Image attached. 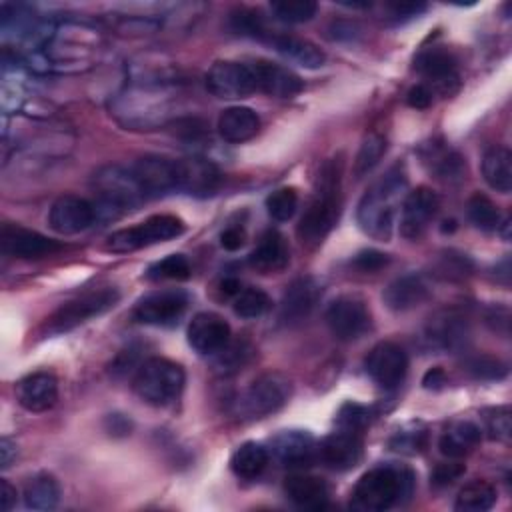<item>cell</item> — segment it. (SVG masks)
I'll return each instance as SVG.
<instances>
[{
	"instance_id": "cell-8",
	"label": "cell",
	"mask_w": 512,
	"mask_h": 512,
	"mask_svg": "<svg viewBox=\"0 0 512 512\" xmlns=\"http://www.w3.org/2000/svg\"><path fill=\"white\" fill-rule=\"evenodd\" d=\"M292 384L280 372H266L258 376L238 398L236 410L240 418L258 420L278 412L290 398Z\"/></svg>"
},
{
	"instance_id": "cell-56",
	"label": "cell",
	"mask_w": 512,
	"mask_h": 512,
	"mask_svg": "<svg viewBox=\"0 0 512 512\" xmlns=\"http://www.w3.org/2000/svg\"><path fill=\"white\" fill-rule=\"evenodd\" d=\"M106 422H108V432H110V434H114V436H126V434H130L132 424H130V420H128L126 416H122V414H110V416L106 418Z\"/></svg>"
},
{
	"instance_id": "cell-49",
	"label": "cell",
	"mask_w": 512,
	"mask_h": 512,
	"mask_svg": "<svg viewBox=\"0 0 512 512\" xmlns=\"http://www.w3.org/2000/svg\"><path fill=\"white\" fill-rule=\"evenodd\" d=\"M472 268L470 260L464 254H456V252H444V256H440V264L438 270L444 272V276L448 278H462L464 274H468Z\"/></svg>"
},
{
	"instance_id": "cell-24",
	"label": "cell",
	"mask_w": 512,
	"mask_h": 512,
	"mask_svg": "<svg viewBox=\"0 0 512 512\" xmlns=\"http://www.w3.org/2000/svg\"><path fill=\"white\" fill-rule=\"evenodd\" d=\"M468 338V322L456 310H442L426 324V340L438 350H456Z\"/></svg>"
},
{
	"instance_id": "cell-13",
	"label": "cell",
	"mask_w": 512,
	"mask_h": 512,
	"mask_svg": "<svg viewBox=\"0 0 512 512\" xmlns=\"http://www.w3.org/2000/svg\"><path fill=\"white\" fill-rule=\"evenodd\" d=\"M188 294L182 290H158L134 306V318L148 326H174L188 308Z\"/></svg>"
},
{
	"instance_id": "cell-5",
	"label": "cell",
	"mask_w": 512,
	"mask_h": 512,
	"mask_svg": "<svg viewBox=\"0 0 512 512\" xmlns=\"http://www.w3.org/2000/svg\"><path fill=\"white\" fill-rule=\"evenodd\" d=\"M94 188L98 196V202L94 204L96 220L98 216L116 218L126 210H134L146 200L132 170L118 164L100 168L94 174Z\"/></svg>"
},
{
	"instance_id": "cell-54",
	"label": "cell",
	"mask_w": 512,
	"mask_h": 512,
	"mask_svg": "<svg viewBox=\"0 0 512 512\" xmlns=\"http://www.w3.org/2000/svg\"><path fill=\"white\" fill-rule=\"evenodd\" d=\"M390 10L398 18H412V16H418L420 12H424L426 4H422V2H394V4H390Z\"/></svg>"
},
{
	"instance_id": "cell-15",
	"label": "cell",
	"mask_w": 512,
	"mask_h": 512,
	"mask_svg": "<svg viewBox=\"0 0 512 512\" xmlns=\"http://www.w3.org/2000/svg\"><path fill=\"white\" fill-rule=\"evenodd\" d=\"M440 208L438 194L428 186H418L404 196L400 212V234L408 240H418Z\"/></svg>"
},
{
	"instance_id": "cell-31",
	"label": "cell",
	"mask_w": 512,
	"mask_h": 512,
	"mask_svg": "<svg viewBox=\"0 0 512 512\" xmlns=\"http://www.w3.org/2000/svg\"><path fill=\"white\" fill-rule=\"evenodd\" d=\"M482 440V430L470 420L452 422L440 436L438 448L446 458L458 460L468 456Z\"/></svg>"
},
{
	"instance_id": "cell-57",
	"label": "cell",
	"mask_w": 512,
	"mask_h": 512,
	"mask_svg": "<svg viewBox=\"0 0 512 512\" xmlns=\"http://www.w3.org/2000/svg\"><path fill=\"white\" fill-rule=\"evenodd\" d=\"M14 504H16V488L6 478H2L0 480V508L4 512H8L14 508Z\"/></svg>"
},
{
	"instance_id": "cell-25",
	"label": "cell",
	"mask_w": 512,
	"mask_h": 512,
	"mask_svg": "<svg viewBox=\"0 0 512 512\" xmlns=\"http://www.w3.org/2000/svg\"><path fill=\"white\" fill-rule=\"evenodd\" d=\"M180 190L192 196H210L220 186V170L206 158L178 160Z\"/></svg>"
},
{
	"instance_id": "cell-6",
	"label": "cell",
	"mask_w": 512,
	"mask_h": 512,
	"mask_svg": "<svg viewBox=\"0 0 512 512\" xmlns=\"http://www.w3.org/2000/svg\"><path fill=\"white\" fill-rule=\"evenodd\" d=\"M120 300V292L112 286L86 290L64 302L50 318H46V334H62L108 312Z\"/></svg>"
},
{
	"instance_id": "cell-33",
	"label": "cell",
	"mask_w": 512,
	"mask_h": 512,
	"mask_svg": "<svg viewBox=\"0 0 512 512\" xmlns=\"http://www.w3.org/2000/svg\"><path fill=\"white\" fill-rule=\"evenodd\" d=\"M270 42L274 44L276 52H280L292 62H298L304 68H320L326 62V54L306 38L292 36V34H278V36H272Z\"/></svg>"
},
{
	"instance_id": "cell-18",
	"label": "cell",
	"mask_w": 512,
	"mask_h": 512,
	"mask_svg": "<svg viewBox=\"0 0 512 512\" xmlns=\"http://www.w3.org/2000/svg\"><path fill=\"white\" fill-rule=\"evenodd\" d=\"M230 342V324L214 312H198L188 324V344L202 356L218 354Z\"/></svg>"
},
{
	"instance_id": "cell-28",
	"label": "cell",
	"mask_w": 512,
	"mask_h": 512,
	"mask_svg": "<svg viewBox=\"0 0 512 512\" xmlns=\"http://www.w3.org/2000/svg\"><path fill=\"white\" fill-rule=\"evenodd\" d=\"M284 492L302 510H324L328 506V486L318 476L290 474L284 480Z\"/></svg>"
},
{
	"instance_id": "cell-9",
	"label": "cell",
	"mask_w": 512,
	"mask_h": 512,
	"mask_svg": "<svg viewBox=\"0 0 512 512\" xmlns=\"http://www.w3.org/2000/svg\"><path fill=\"white\" fill-rule=\"evenodd\" d=\"M330 332L344 342L362 338L372 326V314L366 302L354 294H342L334 298L324 314Z\"/></svg>"
},
{
	"instance_id": "cell-11",
	"label": "cell",
	"mask_w": 512,
	"mask_h": 512,
	"mask_svg": "<svg viewBox=\"0 0 512 512\" xmlns=\"http://www.w3.org/2000/svg\"><path fill=\"white\" fill-rule=\"evenodd\" d=\"M140 190L148 198L166 196L170 192L180 190V174H178V160L160 156V154H148L138 158L130 166Z\"/></svg>"
},
{
	"instance_id": "cell-39",
	"label": "cell",
	"mask_w": 512,
	"mask_h": 512,
	"mask_svg": "<svg viewBox=\"0 0 512 512\" xmlns=\"http://www.w3.org/2000/svg\"><path fill=\"white\" fill-rule=\"evenodd\" d=\"M468 218L470 222L478 228V230H484V232H492V230H498L500 228V210L496 208V204L484 196V194H474L470 200H468Z\"/></svg>"
},
{
	"instance_id": "cell-2",
	"label": "cell",
	"mask_w": 512,
	"mask_h": 512,
	"mask_svg": "<svg viewBox=\"0 0 512 512\" xmlns=\"http://www.w3.org/2000/svg\"><path fill=\"white\" fill-rule=\"evenodd\" d=\"M340 216V162L326 160L318 172L314 196L304 210L298 236L302 244H320Z\"/></svg>"
},
{
	"instance_id": "cell-4",
	"label": "cell",
	"mask_w": 512,
	"mask_h": 512,
	"mask_svg": "<svg viewBox=\"0 0 512 512\" xmlns=\"http://www.w3.org/2000/svg\"><path fill=\"white\" fill-rule=\"evenodd\" d=\"M186 384L184 368L168 358H148L134 374L132 388L150 406L174 404Z\"/></svg>"
},
{
	"instance_id": "cell-38",
	"label": "cell",
	"mask_w": 512,
	"mask_h": 512,
	"mask_svg": "<svg viewBox=\"0 0 512 512\" xmlns=\"http://www.w3.org/2000/svg\"><path fill=\"white\" fill-rule=\"evenodd\" d=\"M272 306L270 296L256 286H242V290L232 298V308L240 318H260Z\"/></svg>"
},
{
	"instance_id": "cell-59",
	"label": "cell",
	"mask_w": 512,
	"mask_h": 512,
	"mask_svg": "<svg viewBox=\"0 0 512 512\" xmlns=\"http://www.w3.org/2000/svg\"><path fill=\"white\" fill-rule=\"evenodd\" d=\"M16 460V444L10 438H0V466L8 468Z\"/></svg>"
},
{
	"instance_id": "cell-19",
	"label": "cell",
	"mask_w": 512,
	"mask_h": 512,
	"mask_svg": "<svg viewBox=\"0 0 512 512\" xmlns=\"http://www.w3.org/2000/svg\"><path fill=\"white\" fill-rule=\"evenodd\" d=\"M274 458L288 468L310 466L318 456V444L308 430H280L272 438Z\"/></svg>"
},
{
	"instance_id": "cell-45",
	"label": "cell",
	"mask_w": 512,
	"mask_h": 512,
	"mask_svg": "<svg viewBox=\"0 0 512 512\" xmlns=\"http://www.w3.org/2000/svg\"><path fill=\"white\" fill-rule=\"evenodd\" d=\"M216 356V362H214V366L222 372V374H230V372H236V370H240L244 364H246V360H248V356H250V348L246 346V344H242V342H234V344H226L218 354H214Z\"/></svg>"
},
{
	"instance_id": "cell-14",
	"label": "cell",
	"mask_w": 512,
	"mask_h": 512,
	"mask_svg": "<svg viewBox=\"0 0 512 512\" xmlns=\"http://www.w3.org/2000/svg\"><path fill=\"white\" fill-rule=\"evenodd\" d=\"M368 376L384 390L398 388L408 372V356L396 342H378L366 358Z\"/></svg>"
},
{
	"instance_id": "cell-47",
	"label": "cell",
	"mask_w": 512,
	"mask_h": 512,
	"mask_svg": "<svg viewBox=\"0 0 512 512\" xmlns=\"http://www.w3.org/2000/svg\"><path fill=\"white\" fill-rule=\"evenodd\" d=\"M484 426H486V432L492 440H508L510 430H512L510 408L508 406H498V408L486 410Z\"/></svg>"
},
{
	"instance_id": "cell-1",
	"label": "cell",
	"mask_w": 512,
	"mask_h": 512,
	"mask_svg": "<svg viewBox=\"0 0 512 512\" xmlns=\"http://www.w3.org/2000/svg\"><path fill=\"white\" fill-rule=\"evenodd\" d=\"M406 186V172L400 164H396L366 190L356 210V220L364 234L382 242L390 240L398 202L406 192Z\"/></svg>"
},
{
	"instance_id": "cell-10",
	"label": "cell",
	"mask_w": 512,
	"mask_h": 512,
	"mask_svg": "<svg viewBox=\"0 0 512 512\" xmlns=\"http://www.w3.org/2000/svg\"><path fill=\"white\" fill-rule=\"evenodd\" d=\"M206 88L212 96L226 100L258 92L252 64L240 60H216L206 74Z\"/></svg>"
},
{
	"instance_id": "cell-36",
	"label": "cell",
	"mask_w": 512,
	"mask_h": 512,
	"mask_svg": "<svg viewBox=\"0 0 512 512\" xmlns=\"http://www.w3.org/2000/svg\"><path fill=\"white\" fill-rule=\"evenodd\" d=\"M496 502V488L486 480H474L468 482L464 488H460L454 510L458 512H486Z\"/></svg>"
},
{
	"instance_id": "cell-52",
	"label": "cell",
	"mask_w": 512,
	"mask_h": 512,
	"mask_svg": "<svg viewBox=\"0 0 512 512\" xmlns=\"http://www.w3.org/2000/svg\"><path fill=\"white\" fill-rule=\"evenodd\" d=\"M432 100H434V92H432L426 84H416V86H412V88L408 90V94H406L408 106H412V108H416V110H426V108H430Z\"/></svg>"
},
{
	"instance_id": "cell-23",
	"label": "cell",
	"mask_w": 512,
	"mask_h": 512,
	"mask_svg": "<svg viewBox=\"0 0 512 512\" xmlns=\"http://www.w3.org/2000/svg\"><path fill=\"white\" fill-rule=\"evenodd\" d=\"M16 400L28 412H46L58 400V380L50 372H34L18 380Z\"/></svg>"
},
{
	"instance_id": "cell-58",
	"label": "cell",
	"mask_w": 512,
	"mask_h": 512,
	"mask_svg": "<svg viewBox=\"0 0 512 512\" xmlns=\"http://www.w3.org/2000/svg\"><path fill=\"white\" fill-rule=\"evenodd\" d=\"M446 384V374H444V370L442 368H430L426 374H424V378H422V386L424 388H428V390H438V388H442Z\"/></svg>"
},
{
	"instance_id": "cell-21",
	"label": "cell",
	"mask_w": 512,
	"mask_h": 512,
	"mask_svg": "<svg viewBox=\"0 0 512 512\" xmlns=\"http://www.w3.org/2000/svg\"><path fill=\"white\" fill-rule=\"evenodd\" d=\"M256 76L258 92H264L274 98H292L302 92L304 82L290 68L270 62V60H252L250 62Z\"/></svg>"
},
{
	"instance_id": "cell-7",
	"label": "cell",
	"mask_w": 512,
	"mask_h": 512,
	"mask_svg": "<svg viewBox=\"0 0 512 512\" xmlns=\"http://www.w3.org/2000/svg\"><path fill=\"white\" fill-rule=\"evenodd\" d=\"M184 222L172 214H156L144 222L112 232L106 238V250L116 254L134 252L158 242H168L184 232Z\"/></svg>"
},
{
	"instance_id": "cell-20",
	"label": "cell",
	"mask_w": 512,
	"mask_h": 512,
	"mask_svg": "<svg viewBox=\"0 0 512 512\" xmlns=\"http://www.w3.org/2000/svg\"><path fill=\"white\" fill-rule=\"evenodd\" d=\"M318 454L334 470L354 468L362 458V432L338 428L322 440Z\"/></svg>"
},
{
	"instance_id": "cell-34",
	"label": "cell",
	"mask_w": 512,
	"mask_h": 512,
	"mask_svg": "<svg viewBox=\"0 0 512 512\" xmlns=\"http://www.w3.org/2000/svg\"><path fill=\"white\" fill-rule=\"evenodd\" d=\"M22 498H24L26 508L52 510V508H56V504L60 500V484L52 474L40 472L24 484Z\"/></svg>"
},
{
	"instance_id": "cell-44",
	"label": "cell",
	"mask_w": 512,
	"mask_h": 512,
	"mask_svg": "<svg viewBox=\"0 0 512 512\" xmlns=\"http://www.w3.org/2000/svg\"><path fill=\"white\" fill-rule=\"evenodd\" d=\"M296 208H298V192L294 188H278L266 198V210L278 222L290 220L296 214Z\"/></svg>"
},
{
	"instance_id": "cell-40",
	"label": "cell",
	"mask_w": 512,
	"mask_h": 512,
	"mask_svg": "<svg viewBox=\"0 0 512 512\" xmlns=\"http://www.w3.org/2000/svg\"><path fill=\"white\" fill-rule=\"evenodd\" d=\"M426 444H428V432L422 424H408L398 432H394V436L390 438V448L404 456H416L424 452Z\"/></svg>"
},
{
	"instance_id": "cell-32",
	"label": "cell",
	"mask_w": 512,
	"mask_h": 512,
	"mask_svg": "<svg viewBox=\"0 0 512 512\" xmlns=\"http://www.w3.org/2000/svg\"><path fill=\"white\" fill-rule=\"evenodd\" d=\"M482 176L486 184L500 192L508 194L512 188V154L506 146H490L482 156Z\"/></svg>"
},
{
	"instance_id": "cell-53",
	"label": "cell",
	"mask_w": 512,
	"mask_h": 512,
	"mask_svg": "<svg viewBox=\"0 0 512 512\" xmlns=\"http://www.w3.org/2000/svg\"><path fill=\"white\" fill-rule=\"evenodd\" d=\"M246 242V232L240 228V226H230L226 228L222 234H220V244L222 248L234 252L238 248H242Z\"/></svg>"
},
{
	"instance_id": "cell-30",
	"label": "cell",
	"mask_w": 512,
	"mask_h": 512,
	"mask_svg": "<svg viewBox=\"0 0 512 512\" xmlns=\"http://www.w3.org/2000/svg\"><path fill=\"white\" fill-rule=\"evenodd\" d=\"M260 130V116L248 106H230L218 116V134L230 144L252 140Z\"/></svg>"
},
{
	"instance_id": "cell-48",
	"label": "cell",
	"mask_w": 512,
	"mask_h": 512,
	"mask_svg": "<svg viewBox=\"0 0 512 512\" xmlns=\"http://www.w3.org/2000/svg\"><path fill=\"white\" fill-rule=\"evenodd\" d=\"M468 372L476 380H498L506 376V366L492 356H478L468 362Z\"/></svg>"
},
{
	"instance_id": "cell-46",
	"label": "cell",
	"mask_w": 512,
	"mask_h": 512,
	"mask_svg": "<svg viewBox=\"0 0 512 512\" xmlns=\"http://www.w3.org/2000/svg\"><path fill=\"white\" fill-rule=\"evenodd\" d=\"M338 428H348L354 432H362L370 424V410L356 402H346L336 416Z\"/></svg>"
},
{
	"instance_id": "cell-27",
	"label": "cell",
	"mask_w": 512,
	"mask_h": 512,
	"mask_svg": "<svg viewBox=\"0 0 512 512\" xmlns=\"http://www.w3.org/2000/svg\"><path fill=\"white\" fill-rule=\"evenodd\" d=\"M428 298V286L418 274H404L394 278L382 292L384 304L394 312H408Z\"/></svg>"
},
{
	"instance_id": "cell-60",
	"label": "cell",
	"mask_w": 512,
	"mask_h": 512,
	"mask_svg": "<svg viewBox=\"0 0 512 512\" xmlns=\"http://www.w3.org/2000/svg\"><path fill=\"white\" fill-rule=\"evenodd\" d=\"M240 290H242V284H240L238 278H224V280L220 282V292H222L224 296L234 298Z\"/></svg>"
},
{
	"instance_id": "cell-43",
	"label": "cell",
	"mask_w": 512,
	"mask_h": 512,
	"mask_svg": "<svg viewBox=\"0 0 512 512\" xmlns=\"http://www.w3.org/2000/svg\"><path fill=\"white\" fill-rule=\"evenodd\" d=\"M230 24H232L234 32H238L242 36H252V38L268 36L264 16L258 10H252V8L234 10L232 16H230Z\"/></svg>"
},
{
	"instance_id": "cell-29",
	"label": "cell",
	"mask_w": 512,
	"mask_h": 512,
	"mask_svg": "<svg viewBox=\"0 0 512 512\" xmlns=\"http://www.w3.org/2000/svg\"><path fill=\"white\" fill-rule=\"evenodd\" d=\"M420 158L424 162V166L440 180L444 182H456L464 176L466 166L462 156L452 150L448 144L444 142H428L420 148Z\"/></svg>"
},
{
	"instance_id": "cell-50",
	"label": "cell",
	"mask_w": 512,
	"mask_h": 512,
	"mask_svg": "<svg viewBox=\"0 0 512 512\" xmlns=\"http://www.w3.org/2000/svg\"><path fill=\"white\" fill-rule=\"evenodd\" d=\"M388 260H390L388 254L374 250V248H366L354 256L352 264L362 272H378L380 268H384L388 264Z\"/></svg>"
},
{
	"instance_id": "cell-35",
	"label": "cell",
	"mask_w": 512,
	"mask_h": 512,
	"mask_svg": "<svg viewBox=\"0 0 512 512\" xmlns=\"http://www.w3.org/2000/svg\"><path fill=\"white\" fill-rule=\"evenodd\" d=\"M266 464H268V450L258 442L240 444L230 458L232 472L244 480L258 478L264 472Z\"/></svg>"
},
{
	"instance_id": "cell-42",
	"label": "cell",
	"mask_w": 512,
	"mask_h": 512,
	"mask_svg": "<svg viewBox=\"0 0 512 512\" xmlns=\"http://www.w3.org/2000/svg\"><path fill=\"white\" fill-rule=\"evenodd\" d=\"M148 276L154 280H188L190 262L184 254H168L148 268Z\"/></svg>"
},
{
	"instance_id": "cell-17",
	"label": "cell",
	"mask_w": 512,
	"mask_h": 512,
	"mask_svg": "<svg viewBox=\"0 0 512 512\" xmlns=\"http://www.w3.org/2000/svg\"><path fill=\"white\" fill-rule=\"evenodd\" d=\"M0 248H2V254L6 256L32 260V258L50 256L62 246L40 232L14 226V224H4L0 230Z\"/></svg>"
},
{
	"instance_id": "cell-22",
	"label": "cell",
	"mask_w": 512,
	"mask_h": 512,
	"mask_svg": "<svg viewBox=\"0 0 512 512\" xmlns=\"http://www.w3.org/2000/svg\"><path fill=\"white\" fill-rule=\"evenodd\" d=\"M320 296V286L310 276L296 278L284 292L280 302V320L286 326L298 324L310 316Z\"/></svg>"
},
{
	"instance_id": "cell-3",
	"label": "cell",
	"mask_w": 512,
	"mask_h": 512,
	"mask_svg": "<svg viewBox=\"0 0 512 512\" xmlns=\"http://www.w3.org/2000/svg\"><path fill=\"white\" fill-rule=\"evenodd\" d=\"M414 490V474L402 466H378L360 476L352 492V506L366 512H382L408 498Z\"/></svg>"
},
{
	"instance_id": "cell-37",
	"label": "cell",
	"mask_w": 512,
	"mask_h": 512,
	"mask_svg": "<svg viewBox=\"0 0 512 512\" xmlns=\"http://www.w3.org/2000/svg\"><path fill=\"white\" fill-rule=\"evenodd\" d=\"M384 154H386V138L378 132L366 134L354 158V168H352L354 176L364 178L366 174H370Z\"/></svg>"
},
{
	"instance_id": "cell-51",
	"label": "cell",
	"mask_w": 512,
	"mask_h": 512,
	"mask_svg": "<svg viewBox=\"0 0 512 512\" xmlns=\"http://www.w3.org/2000/svg\"><path fill=\"white\" fill-rule=\"evenodd\" d=\"M466 472V466L460 462H440L430 474V482L434 486H448L456 482Z\"/></svg>"
},
{
	"instance_id": "cell-12",
	"label": "cell",
	"mask_w": 512,
	"mask_h": 512,
	"mask_svg": "<svg viewBox=\"0 0 512 512\" xmlns=\"http://www.w3.org/2000/svg\"><path fill=\"white\" fill-rule=\"evenodd\" d=\"M414 68L420 76H424L430 84H426L432 92H440L442 96H450L460 86L458 62L452 52L432 46L422 50L414 58Z\"/></svg>"
},
{
	"instance_id": "cell-16",
	"label": "cell",
	"mask_w": 512,
	"mask_h": 512,
	"mask_svg": "<svg viewBox=\"0 0 512 512\" xmlns=\"http://www.w3.org/2000/svg\"><path fill=\"white\" fill-rule=\"evenodd\" d=\"M96 222V208L86 198L64 194L54 200L48 212V224L58 234H78Z\"/></svg>"
},
{
	"instance_id": "cell-55",
	"label": "cell",
	"mask_w": 512,
	"mask_h": 512,
	"mask_svg": "<svg viewBox=\"0 0 512 512\" xmlns=\"http://www.w3.org/2000/svg\"><path fill=\"white\" fill-rule=\"evenodd\" d=\"M330 32L334 40H354L358 36V26L354 22H334Z\"/></svg>"
},
{
	"instance_id": "cell-41",
	"label": "cell",
	"mask_w": 512,
	"mask_h": 512,
	"mask_svg": "<svg viewBox=\"0 0 512 512\" xmlns=\"http://www.w3.org/2000/svg\"><path fill=\"white\" fill-rule=\"evenodd\" d=\"M318 4L312 0H278L270 4L274 18L286 24H302L316 16Z\"/></svg>"
},
{
	"instance_id": "cell-26",
	"label": "cell",
	"mask_w": 512,
	"mask_h": 512,
	"mask_svg": "<svg viewBox=\"0 0 512 512\" xmlns=\"http://www.w3.org/2000/svg\"><path fill=\"white\" fill-rule=\"evenodd\" d=\"M290 262V252L284 236L278 230H268L262 234L260 242L248 256V264L262 274L282 272Z\"/></svg>"
}]
</instances>
